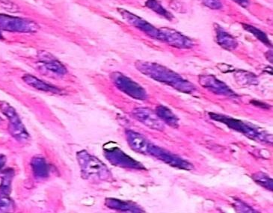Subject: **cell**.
I'll return each mask as SVG.
<instances>
[{
	"label": "cell",
	"mask_w": 273,
	"mask_h": 213,
	"mask_svg": "<svg viewBox=\"0 0 273 213\" xmlns=\"http://www.w3.org/2000/svg\"><path fill=\"white\" fill-rule=\"evenodd\" d=\"M135 67L142 74L163 84L172 86L178 92L192 94L196 90L192 83L164 66L149 61H139L135 63Z\"/></svg>",
	"instance_id": "1"
},
{
	"label": "cell",
	"mask_w": 273,
	"mask_h": 213,
	"mask_svg": "<svg viewBox=\"0 0 273 213\" xmlns=\"http://www.w3.org/2000/svg\"><path fill=\"white\" fill-rule=\"evenodd\" d=\"M209 115L213 120L224 123L230 129L246 135L249 139L262 143L272 144V135L258 126L220 114L209 113Z\"/></svg>",
	"instance_id": "2"
},
{
	"label": "cell",
	"mask_w": 273,
	"mask_h": 213,
	"mask_svg": "<svg viewBox=\"0 0 273 213\" xmlns=\"http://www.w3.org/2000/svg\"><path fill=\"white\" fill-rule=\"evenodd\" d=\"M77 160L85 179L106 180L109 178L110 172L107 167L96 157L91 156L86 151L77 154Z\"/></svg>",
	"instance_id": "3"
},
{
	"label": "cell",
	"mask_w": 273,
	"mask_h": 213,
	"mask_svg": "<svg viewBox=\"0 0 273 213\" xmlns=\"http://www.w3.org/2000/svg\"><path fill=\"white\" fill-rule=\"evenodd\" d=\"M0 110L9 119V130L11 135L18 141H27L29 138V133L15 109L9 103L3 102L0 103Z\"/></svg>",
	"instance_id": "4"
},
{
	"label": "cell",
	"mask_w": 273,
	"mask_h": 213,
	"mask_svg": "<svg viewBox=\"0 0 273 213\" xmlns=\"http://www.w3.org/2000/svg\"><path fill=\"white\" fill-rule=\"evenodd\" d=\"M39 25L35 21L24 18H15L0 14V29L12 32H36L39 30Z\"/></svg>",
	"instance_id": "5"
},
{
	"label": "cell",
	"mask_w": 273,
	"mask_h": 213,
	"mask_svg": "<svg viewBox=\"0 0 273 213\" xmlns=\"http://www.w3.org/2000/svg\"><path fill=\"white\" fill-rule=\"evenodd\" d=\"M148 155L152 156L155 158L158 159L160 161L163 162L166 164L174 167V168H178V169L186 170V171H190L194 168L193 165L186 160H183L181 157L178 156L174 155L169 151L160 148V147L156 146V145L151 144L149 150V154Z\"/></svg>",
	"instance_id": "6"
},
{
	"label": "cell",
	"mask_w": 273,
	"mask_h": 213,
	"mask_svg": "<svg viewBox=\"0 0 273 213\" xmlns=\"http://www.w3.org/2000/svg\"><path fill=\"white\" fill-rule=\"evenodd\" d=\"M111 77L116 87L126 95L138 100H146L147 98L146 90L138 83H135L133 80L128 78L124 74L121 73H113Z\"/></svg>",
	"instance_id": "7"
},
{
	"label": "cell",
	"mask_w": 273,
	"mask_h": 213,
	"mask_svg": "<svg viewBox=\"0 0 273 213\" xmlns=\"http://www.w3.org/2000/svg\"><path fill=\"white\" fill-rule=\"evenodd\" d=\"M118 11L121 17L124 18V20L128 24L132 25V26L136 28L139 30L144 32L148 36L160 41V29H157V28L149 24V22L143 20V18L133 15V14L128 12V11L121 9H118Z\"/></svg>",
	"instance_id": "8"
},
{
	"label": "cell",
	"mask_w": 273,
	"mask_h": 213,
	"mask_svg": "<svg viewBox=\"0 0 273 213\" xmlns=\"http://www.w3.org/2000/svg\"><path fill=\"white\" fill-rule=\"evenodd\" d=\"M132 117L145 126L157 131H163L165 129V123L158 116L156 112L150 110L147 108H137L132 112Z\"/></svg>",
	"instance_id": "9"
},
{
	"label": "cell",
	"mask_w": 273,
	"mask_h": 213,
	"mask_svg": "<svg viewBox=\"0 0 273 213\" xmlns=\"http://www.w3.org/2000/svg\"><path fill=\"white\" fill-rule=\"evenodd\" d=\"M160 32V41L167 43L172 47L178 49H190L193 47L192 40L174 29L162 28Z\"/></svg>",
	"instance_id": "10"
},
{
	"label": "cell",
	"mask_w": 273,
	"mask_h": 213,
	"mask_svg": "<svg viewBox=\"0 0 273 213\" xmlns=\"http://www.w3.org/2000/svg\"><path fill=\"white\" fill-rule=\"evenodd\" d=\"M199 83L202 87L208 89L209 92L216 95L225 96V97H236V94L226 86L223 82L211 75L200 76L199 77Z\"/></svg>",
	"instance_id": "11"
},
{
	"label": "cell",
	"mask_w": 273,
	"mask_h": 213,
	"mask_svg": "<svg viewBox=\"0 0 273 213\" xmlns=\"http://www.w3.org/2000/svg\"><path fill=\"white\" fill-rule=\"evenodd\" d=\"M106 151L109 153L106 157L113 164L121 167H126V168H136V169H143L144 168V167L142 166L141 164H139L136 161L129 158L128 156L124 154L121 150L109 149L106 150Z\"/></svg>",
	"instance_id": "12"
},
{
	"label": "cell",
	"mask_w": 273,
	"mask_h": 213,
	"mask_svg": "<svg viewBox=\"0 0 273 213\" xmlns=\"http://www.w3.org/2000/svg\"><path fill=\"white\" fill-rule=\"evenodd\" d=\"M126 140L131 149L135 152L148 155L151 143L144 136L131 130L126 131Z\"/></svg>",
	"instance_id": "13"
},
{
	"label": "cell",
	"mask_w": 273,
	"mask_h": 213,
	"mask_svg": "<svg viewBox=\"0 0 273 213\" xmlns=\"http://www.w3.org/2000/svg\"><path fill=\"white\" fill-rule=\"evenodd\" d=\"M38 57L40 61L44 64L47 70L62 76L67 74V70L64 65L58 61L52 54L45 51H41L38 52Z\"/></svg>",
	"instance_id": "14"
},
{
	"label": "cell",
	"mask_w": 273,
	"mask_h": 213,
	"mask_svg": "<svg viewBox=\"0 0 273 213\" xmlns=\"http://www.w3.org/2000/svg\"><path fill=\"white\" fill-rule=\"evenodd\" d=\"M23 80L29 85L31 87L37 89V90L41 91V92H49L52 94H61V91L58 88L52 86V85L47 84L45 82L41 81L39 79L36 78L34 76L30 74H25L23 77Z\"/></svg>",
	"instance_id": "15"
},
{
	"label": "cell",
	"mask_w": 273,
	"mask_h": 213,
	"mask_svg": "<svg viewBox=\"0 0 273 213\" xmlns=\"http://www.w3.org/2000/svg\"><path fill=\"white\" fill-rule=\"evenodd\" d=\"M217 43L226 50H234L238 46L237 40L220 26H216Z\"/></svg>",
	"instance_id": "16"
},
{
	"label": "cell",
	"mask_w": 273,
	"mask_h": 213,
	"mask_svg": "<svg viewBox=\"0 0 273 213\" xmlns=\"http://www.w3.org/2000/svg\"><path fill=\"white\" fill-rule=\"evenodd\" d=\"M106 205L108 207L110 208V209L124 211V212H143L136 205L133 204L132 203L123 201V200H117V199H106Z\"/></svg>",
	"instance_id": "17"
},
{
	"label": "cell",
	"mask_w": 273,
	"mask_h": 213,
	"mask_svg": "<svg viewBox=\"0 0 273 213\" xmlns=\"http://www.w3.org/2000/svg\"><path fill=\"white\" fill-rule=\"evenodd\" d=\"M156 114L159 118L163 120V123H167L172 127H178L179 119L169 108L164 106H157L156 109Z\"/></svg>",
	"instance_id": "18"
},
{
	"label": "cell",
	"mask_w": 273,
	"mask_h": 213,
	"mask_svg": "<svg viewBox=\"0 0 273 213\" xmlns=\"http://www.w3.org/2000/svg\"><path fill=\"white\" fill-rule=\"evenodd\" d=\"M235 79L239 84L243 86H250V85H257V77L254 74L246 71L240 70L235 74Z\"/></svg>",
	"instance_id": "19"
},
{
	"label": "cell",
	"mask_w": 273,
	"mask_h": 213,
	"mask_svg": "<svg viewBox=\"0 0 273 213\" xmlns=\"http://www.w3.org/2000/svg\"><path fill=\"white\" fill-rule=\"evenodd\" d=\"M252 179L255 183L260 185L262 187L272 191L273 182L272 179L263 172H257L252 175Z\"/></svg>",
	"instance_id": "20"
},
{
	"label": "cell",
	"mask_w": 273,
	"mask_h": 213,
	"mask_svg": "<svg viewBox=\"0 0 273 213\" xmlns=\"http://www.w3.org/2000/svg\"><path fill=\"white\" fill-rule=\"evenodd\" d=\"M146 5L150 9L154 11V12L158 14V15L164 17L166 19L169 20V21L173 19V15H172V14L169 13L167 10H166V9H165L158 2L156 1V0H147Z\"/></svg>",
	"instance_id": "21"
},
{
	"label": "cell",
	"mask_w": 273,
	"mask_h": 213,
	"mask_svg": "<svg viewBox=\"0 0 273 213\" xmlns=\"http://www.w3.org/2000/svg\"><path fill=\"white\" fill-rule=\"evenodd\" d=\"M243 26L246 31L253 34L257 39L260 40L263 44L267 46H271L270 41H269V38H267L264 32H262V31L257 29V28L254 27V26H250V25L243 24Z\"/></svg>",
	"instance_id": "22"
},
{
	"label": "cell",
	"mask_w": 273,
	"mask_h": 213,
	"mask_svg": "<svg viewBox=\"0 0 273 213\" xmlns=\"http://www.w3.org/2000/svg\"><path fill=\"white\" fill-rule=\"evenodd\" d=\"M33 171L38 177H44L47 174V167L44 160L41 158L34 159L32 163Z\"/></svg>",
	"instance_id": "23"
},
{
	"label": "cell",
	"mask_w": 273,
	"mask_h": 213,
	"mask_svg": "<svg viewBox=\"0 0 273 213\" xmlns=\"http://www.w3.org/2000/svg\"><path fill=\"white\" fill-rule=\"evenodd\" d=\"M13 206V201L9 197V194L0 191V209L8 212L12 210Z\"/></svg>",
	"instance_id": "24"
},
{
	"label": "cell",
	"mask_w": 273,
	"mask_h": 213,
	"mask_svg": "<svg viewBox=\"0 0 273 213\" xmlns=\"http://www.w3.org/2000/svg\"><path fill=\"white\" fill-rule=\"evenodd\" d=\"M12 176L13 174L10 171H7L2 179L1 185H0V191L7 193L9 194L11 189V183H12Z\"/></svg>",
	"instance_id": "25"
},
{
	"label": "cell",
	"mask_w": 273,
	"mask_h": 213,
	"mask_svg": "<svg viewBox=\"0 0 273 213\" xmlns=\"http://www.w3.org/2000/svg\"><path fill=\"white\" fill-rule=\"evenodd\" d=\"M234 207L237 209V211L240 212H257V211H254L252 208L247 206L246 203L242 202L241 200H236L234 203Z\"/></svg>",
	"instance_id": "26"
},
{
	"label": "cell",
	"mask_w": 273,
	"mask_h": 213,
	"mask_svg": "<svg viewBox=\"0 0 273 213\" xmlns=\"http://www.w3.org/2000/svg\"><path fill=\"white\" fill-rule=\"evenodd\" d=\"M200 1L207 7L214 10L221 9L223 6L220 0H200Z\"/></svg>",
	"instance_id": "27"
},
{
	"label": "cell",
	"mask_w": 273,
	"mask_h": 213,
	"mask_svg": "<svg viewBox=\"0 0 273 213\" xmlns=\"http://www.w3.org/2000/svg\"><path fill=\"white\" fill-rule=\"evenodd\" d=\"M233 1L235 2L237 4L241 6L242 7L246 8L249 4V2L248 0H233Z\"/></svg>",
	"instance_id": "28"
},
{
	"label": "cell",
	"mask_w": 273,
	"mask_h": 213,
	"mask_svg": "<svg viewBox=\"0 0 273 213\" xmlns=\"http://www.w3.org/2000/svg\"><path fill=\"white\" fill-rule=\"evenodd\" d=\"M6 159L4 156H0V170L4 167L6 164Z\"/></svg>",
	"instance_id": "29"
},
{
	"label": "cell",
	"mask_w": 273,
	"mask_h": 213,
	"mask_svg": "<svg viewBox=\"0 0 273 213\" xmlns=\"http://www.w3.org/2000/svg\"><path fill=\"white\" fill-rule=\"evenodd\" d=\"M5 3H6V2H5ZM11 3H9V2H8V6H9V4H10ZM3 6H4V7L3 8H5V9H6V10H8V11H9V12H11V9H8L7 7H6V6H7V5H6V4H4V3H3ZM12 8V9H13L14 10V12H17V11H18V9H15V8H12V7H11Z\"/></svg>",
	"instance_id": "30"
},
{
	"label": "cell",
	"mask_w": 273,
	"mask_h": 213,
	"mask_svg": "<svg viewBox=\"0 0 273 213\" xmlns=\"http://www.w3.org/2000/svg\"><path fill=\"white\" fill-rule=\"evenodd\" d=\"M0 38H3V35H2L1 32H0Z\"/></svg>",
	"instance_id": "31"
},
{
	"label": "cell",
	"mask_w": 273,
	"mask_h": 213,
	"mask_svg": "<svg viewBox=\"0 0 273 213\" xmlns=\"http://www.w3.org/2000/svg\"><path fill=\"white\" fill-rule=\"evenodd\" d=\"M0 120H1V118H0Z\"/></svg>",
	"instance_id": "32"
}]
</instances>
